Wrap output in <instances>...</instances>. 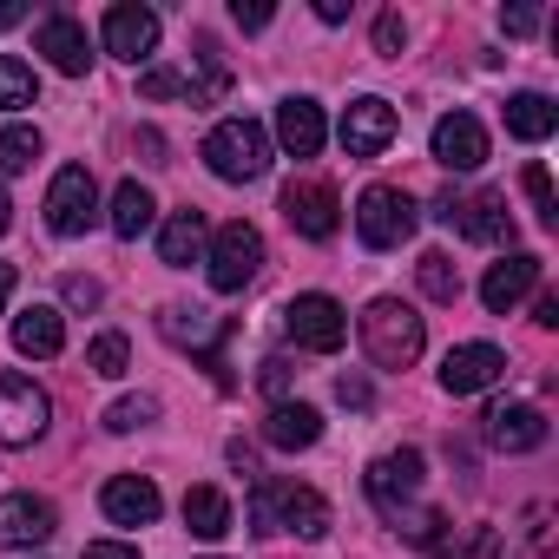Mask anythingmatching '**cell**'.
Returning a JSON list of instances; mask_svg holds the SVG:
<instances>
[{
    "label": "cell",
    "mask_w": 559,
    "mask_h": 559,
    "mask_svg": "<svg viewBox=\"0 0 559 559\" xmlns=\"http://www.w3.org/2000/svg\"><path fill=\"white\" fill-rule=\"evenodd\" d=\"M250 526L257 533H304V539H323L330 533V500L317 487H297V480H257L250 500H243Z\"/></svg>",
    "instance_id": "1"
},
{
    "label": "cell",
    "mask_w": 559,
    "mask_h": 559,
    "mask_svg": "<svg viewBox=\"0 0 559 559\" xmlns=\"http://www.w3.org/2000/svg\"><path fill=\"white\" fill-rule=\"evenodd\" d=\"M362 349L376 369H415V356L428 349V323L415 317V304L402 297H376L362 310Z\"/></svg>",
    "instance_id": "2"
},
{
    "label": "cell",
    "mask_w": 559,
    "mask_h": 559,
    "mask_svg": "<svg viewBox=\"0 0 559 559\" xmlns=\"http://www.w3.org/2000/svg\"><path fill=\"white\" fill-rule=\"evenodd\" d=\"M257 270H263V230H257V224L230 217V224H217V230L204 237V276H211V290H217V297L250 290V284H257Z\"/></svg>",
    "instance_id": "3"
},
{
    "label": "cell",
    "mask_w": 559,
    "mask_h": 559,
    "mask_svg": "<svg viewBox=\"0 0 559 559\" xmlns=\"http://www.w3.org/2000/svg\"><path fill=\"white\" fill-rule=\"evenodd\" d=\"M204 165H211V178H224V185H250V178L270 171V132H263L257 119H217V126L204 132Z\"/></svg>",
    "instance_id": "4"
},
{
    "label": "cell",
    "mask_w": 559,
    "mask_h": 559,
    "mask_svg": "<svg viewBox=\"0 0 559 559\" xmlns=\"http://www.w3.org/2000/svg\"><path fill=\"white\" fill-rule=\"evenodd\" d=\"M415 224H421V211H415V198L402 185H369L356 198V237L369 250H402L415 237Z\"/></svg>",
    "instance_id": "5"
},
{
    "label": "cell",
    "mask_w": 559,
    "mask_h": 559,
    "mask_svg": "<svg viewBox=\"0 0 559 559\" xmlns=\"http://www.w3.org/2000/svg\"><path fill=\"white\" fill-rule=\"evenodd\" d=\"M53 421V395L34 376H0V448H34Z\"/></svg>",
    "instance_id": "6"
},
{
    "label": "cell",
    "mask_w": 559,
    "mask_h": 559,
    "mask_svg": "<svg viewBox=\"0 0 559 559\" xmlns=\"http://www.w3.org/2000/svg\"><path fill=\"white\" fill-rule=\"evenodd\" d=\"M99 224V185L86 165H60L47 185V230L53 237H86Z\"/></svg>",
    "instance_id": "7"
},
{
    "label": "cell",
    "mask_w": 559,
    "mask_h": 559,
    "mask_svg": "<svg viewBox=\"0 0 559 559\" xmlns=\"http://www.w3.org/2000/svg\"><path fill=\"white\" fill-rule=\"evenodd\" d=\"M284 330H290L297 349H310V356H336V349L349 343V310H343L336 297L310 290V297H297V304L284 310Z\"/></svg>",
    "instance_id": "8"
},
{
    "label": "cell",
    "mask_w": 559,
    "mask_h": 559,
    "mask_svg": "<svg viewBox=\"0 0 559 559\" xmlns=\"http://www.w3.org/2000/svg\"><path fill=\"white\" fill-rule=\"evenodd\" d=\"M435 217L454 224L461 237L474 243H513V211H507V191H474V198H435Z\"/></svg>",
    "instance_id": "9"
},
{
    "label": "cell",
    "mask_w": 559,
    "mask_h": 559,
    "mask_svg": "<svg viewBox=\"0 0 559 559\" xmlns=\"http://www.w3.org/2000/svg\"><path fill=\"white\" fill-rule=\"evenodd\" d=\"M395 132H402V119H395V106L376 99V93L349 99V112H343V126H336V139H343L349 158H382V152L395 145Z\"/></svg>",
    "instance_id": "10"
},
{
    "label": "cell",
    "mask_w": 559,
    "mask_h": 559,
    "mask_svg": "<svg viewBox=\"0 0 559 559\" xmlns=\"http://www.w3.org/2000/svg\"><path fill=\"white\" fill-rule=\"evenodd\" d=\"M284 217L297 224V237L330 243V237H336V224H343V198H336V185H330V178H297V185L284 191Z\"/></svg>",
    "instance_id": "11"
},
{
    "label": "cell",
    "mask_w": 559,
    "mask_h": 559,
    "mask_svg": "<svg viewBox=\"0 0 559 559\" xmlns=\"http://www.w3.org/2000/svg\"><path fill=\"white\" fill-rule=\"evenodd\" d=\"M60 533V513L53 500L40 493H0V546H14V552H34Z\"/></svg>",
    "instance_id": "12"
},
{
    "label": "cell",
    "mask_w": 559,
    "mask_h": 559,
    "mask_svg": "<svg viewBox=\"0 0 559 559\" xmlns=\"http://www.w3.org/2000/svg\"><path fill=\"white\" fill-rule=\"evenodd\" d=\"M428 152H435L441 171H480L487 165V126L474 112H448V119H435Z\"/></svg>",
    "instance_id": "13"
},
{
    "label": "cell",
    "mask_w": 559,
    "mask_h": 559,
    "mask_svg": "<svg viewBox=\"0 0 559 559\" xmlns=\"http://www.w3.org/2000/svg\"><path fill=\"white\" fill-rule=\"evenodd\" d=\"M99 40H106L112 60H132V67H139V60L158 53V14H152V8H132V0H119V8H106Z\"/></svg>",
    "instance_id": "14"
},
{
    "label": "cell",
    "mask_w": 559,
    "mask_h": 559,
    "mask_svg": "<svg viewBox=\"0 0 559 559\" xmlns=\"http://www.w3.org/2000/svg\"><path fill=\"white\" fill-rule=\"evenodd\" d=\"M158 336H165L171 349L198 356V362H217V349H224V323H217L211 310H191V304H165V310H158Z\"/></svg>",
    "instance_id": "15"
},
{
    "label": "cell",
    "mask_w": 559,
    "mask_h": 559,
    "mask_svg": "<svg viewBox=\"0 0 559 559\" xmlns=\"http://www.w3.org/2000/svg\"><path fill=\"white\" fill-rule=\"evenodd\" d=\"M421 493V454L415 448H395V454H382V461H369V500L389 513V520H402V507Z\"/></svg>",
    "instance_id": "16"
},
{
    "label": "cell",
    "mask_w": 559,
    "mask_h": 559,
    "mask_svg": "<svg viewBox=\"0 0 559 559\" xmlns=\"http://www.w3.org/2000/svg\"><path fill=\"white\" fill-rule=\"evenodd\" d=\"M533 284H539V257H533V250H507V257L487 263V276H480V304H487L493 317H507L513 304L533 297Z\"/></svg>",
    "instance_id": "17"
},
{
    "label": "cell",
    "mask_w": 559,
    "mask_h": 559,
    "mask_svg": "<svg viewBox=\"0 0 559 559\" xmlns=\"http://www.w3.org/2000/svg\"><path fill=\"white\" fill-rule=\"evenodd\" d=\"M507 376V356L493 349V343H461V349H448V362H441V389L448 395H480V389H493Z\"/></svg>",
    "instance_id": "18"
},
{
    "label": "cell",
    "mask_w": 559,
    "mask_h": 559,
    "mask_svg": "<svg viewBox=\"0 0 559 559\" xmlns=\"http://www.w3.org/2000/svg\"><path fill=\"white\" fill-rule=\"evenodd\" d=\"M323 139H330V126H323V106L310 93H290L284 106H276V145H284L290 158H317Z\"/></svg>",
    "instance_id": "19"
},
{
    "label": "cell",
    "mask_w": 559,
    "mask_h": 559,
    "mask_svg": "<svg viewBox=\"0 0 559 559\" xmlns=\"http://www.w3.org/2000/svg\"><path fill=\"white\" fill-rule=\"evenodd\" d=\"M34 47L47 53V67L53 73H67V80H80L86 67H93V40H86V27L73 21V14H47L40 21V34H34Z\"/></svg>",
    "instance_id": "20"
},
{
    "label": "cell",
    "mask_w": 559,
    "mask_h": 559,
    "mask_svg": "<svg viewBox=\"0 0 559 559\" xmlns=\"http://www.w3.org/2000/svg\"><path fill=\"white\" fill-rule=\"evenodd\" d=\"M487 441H493L500 454H533V448L546 441V415H539L533 402H493V408H487Z\"/></svg>",
    "instance_id": "21"
},
{
    "label": "cell",
    "mask_w": 559,
    "mask_h": 559,
    "mask_svg": "<svg viewBox=\"0 0 559 559\" xmlns=\"http://www.w3.org/2000/svg\"><path fill=\"white\" fill-rule=\"evenodd\" d=\"M99 507H106V520L112 526H152L158 520V487L145 480V474H112L106 480V493H99Z\"/></svg>",
    "instance_id": "22"
},
{
    "label": "cell",
    "mask_w": 559,
    "mask_h": 559,
    "mask_svg": "<svg viewBox=\"0 0 559 559\" xmlns=\"http://www.w3.org/2000/svg\"><path fill=\"white\" fill-rule=\"evenodd\" d=\"M263 441H270V448H284V454L317 448V441H323V415H317L310 402H276V408L263 415Z\"/></svg>",
    "instance_id": "23"
},
{
    "label": "cell",
    "mask_w": 559,
    "mask_h": 559,
    "mask_svg": "<svg viewBox=\"0 0 559 559\" xmlns=\"http://www.w3.org/2000/svg\"><path fill=\"white\" fill-rule=\"evenodd\" d=\"M60 349H67V323H60V310H53V304H27V310L14 317V356L47 362V356H60Z\"/></svg>",
    "instance_id": "24"
},
{
    "label": "cell",
    "mask_w": 559,
    "mask_h": 559,
    "mask_svg": "<svg viewBox=\"0 0 559 559\" xmlns=\"http://www.w3.org/2000/svg\"><path fill=\"white\" fill-rule=\"evenodd\" d=\"M106 224H112V237H126V243H139L152 224H158V204H152V191L139 185V178H126L119 191H112V211H106Z\"/></svg>",
    "instance_id": "25"
},
{
    "label": "cell",
    "mask_w": 559,
    "mask_h": 559,
    "mask_svg": "<svg viewBox=\"0 0 559 559\" xmlns=\"http://www.w3.org/2000/svg\"><path fill=\"white\" fill-rule=\"evenodd\" d=\"M158 257H165L171 270L204 263V217H198V211H171V217L158 224Z\"/></svg>",
    "instance_id": "26"
},
{
    "label": "cell",
    "mask_w": 559,
    "mask_h": 559,
    "mask_svg": "<svg viewBox=\"0 0 559 559\" xmlns=\"http://www.w3.org/2000/svg\"><path fill=\"white\" fill-rule=\"evenodd\" d=\"M552 126H559V106H552L546 93H513V99H507V132H513L520 145L552 139Z\"/></svg>",
    "instance_id": "27"
},
{
    "label": "cell",
    "mask_w": 559,
    "mask_h": 559,
    "mask_svg": "<svg viewBox=\"0 0 559 559\" xmlns=\"http://www.w3.org/2000/svg\"><path fill=\"white\" fill-rule=\"evenodd\" d=\"M185 526H191L198 539H224V533L237 526V513H230V500H224L217 487H191V493H185Z\"/></svg>",
    "instance_id": "28"
},
{
    "label": "cell",
    "mask_w": 559,
    "mask_h": 559,
    "mask_svg": "<svg viewBox=\"0 0 559 559\" xmlns=\"http://www.w3.org/2000/svg\"><path fill=\"white\" fill-rule=\"evenodd\" d=\"M34 99H40L34 67H27V60H14V53H0V112H27Z\"/></svg>",
    "instance_id": "29"
},
{
    "label": "cell",
    "mask_w": 559,
    "mask_h": 559,
    "mask_svg": "<svg viewBox=\"0 0 559 559\" xmlns=\"http://www.w3.org/2000/svg\"><path fill=\"white\" fill-rule=\"evenodd\" d=\"M415 276H421V297H435V304H454V297H461V270H454L448 250H428V257L415 263Z\"/></svg>",
    "instance_id": "30"
},
{
    "label": "cell",
    "mask_w": 559,
    "mask_h": 559,
    "mask_svg": "<svg viewBox=\"0 0 559 559\" xmlns=\"http://www.w3.org/2000/svg\"><path fill=\"white\" fill-rule=\"evenodd\" d=\"M86 369H93V376H106V382H119V376L132 369V343H126L119 330L93 336V343H86Z\"/></svg>",
    "instance_id": "31"
},
{
    "label": "cell",
    "mask_w": 559,
    "mask_h": 559,
    "mask_svg": "<svg viewBox=\"0 0 559 559\" xmlns=\"http://www.w3.org/2000/svg\"><path fill=\"white\" fill-rule=\"evenodd\" d=\"M34 158H40V132H34V126H0V171L14 178V171H27Z\"/></svg>",
    "instance_id": "32"
},
{
    "label": "cell",
    "mask_w": 559,
    "mask_h": 559,
    "mask_svg": "<svg viewBox=\"0 0 559 559\" xmlns=\"http://www.w3.org/2000/svg\"><path fill=\"white\" fill-rule=\"evenodd\" d=\"M145 421H158V395H119V402L106 408V435H132V428H145Z\"/></svg>",
    "instance_id": "33"
},
{
    "label": "cell",
    "mask_w": 559,
    "mask_h": 559,
    "mask_svg": "<svg viewBox=\"0 0 559 559\" xmlns=\"http://www.w3.org/2000/svg\"><path fill=\"white\" fill-rule=\"evenodd\" d=\"M526 198H533V217L539 224H559V198H552V178H546V165H526Z\"/></svg>",
    "instance_id": "34"
},
{
    "label": "cell",
    "mask_w": 559,
    "mask_h": 559,
    "mask_svg": "<svg viewBox=\"0 0 559 559\" xmlns=\"http://www.w3.org/2000/svg\"><path fill=\"white\" fill-rule=\"evenodd\" d=\"M257 382H263V395H270V402H290V382H297V369H290V356H270Z\"/></svg>",
    "instance_id": "35"
},
{
    "label": "cell",
    "mask_w": 559,
    "mask_h": 559,
    "mask_svg": "<svg viewBox=\"0 0 559 559\" xmlns=\"http://www.w3.org/2000/svg\"><path fill=\"white\" fill-rule=\"evenodd\" d=\"M145 99H178V93H191V73H171V67H152L145 80Z\"/></svg>",
    "instance_id": "36"
},
{
    "label": "cell",
    "mask_w": 559,
    "mask_h": 559,
    "mask_svg": "<svg viewBox=\"0 0 559 559\" xmlns=\"http://www.w3.org/2000/svg\"><path fill=\"white\" fill-rule=\"evenodd\" d=\"M270 14H276V8H263V0H250V8H243V0H230V21H237L243 34H263V27H270Z\"/></svg>",
    "instance_id": "37"
},
{
    "label": "cell",
    "mask_w": 559,
    "mask_h": 559,
    "mask_svg": "<svg viewBox=\"0 0 559 559\" xmlns=\"http://www.w3.org/2000/svg\"><path fill=\"white\" fill-rule=\"evenodd\" d=\"M99 297H106V290L93 284V276H67V304H73V310H99Z\"/></svg>",
    "instance_id": "38"
},
{
    "label": "cell",
    "mask_w": 559,
    "mask_h": 559,
    "mask_svg": "<svg viewBox=\"0 0 559 559\" xmlns=\"http://www.w3.org/2000/svg\"><path fill=\"white\" fill-rule=\"evenodd\" d=\"M402 40H408L402 14H382V21H376V47H382V53H402Z\"/></svg>",
    "instance_id": "39"
},
{
    "label": "cell",
    "mask_w": 559,
    "mask_h": 559,
    "mask_svg": "<svg viewBox=\"0 0 559 559\" xmlns=\"http://www.w3.org/2000/svg\"><path fill=\"white\" fill-rule=\"evenodd\" d=\"M533 27H539V14H533V8H507V14H500V34H513V40H520V34H533Z\"/></svg>",
    "instance_id": "40"
},
{
    "label": "cell",
    "mask_w": 559,
    "mask_h": 559,
    "mask_svg": "<svg viewBox=\"0 0 559 559\" xmlns=\"http://www.w3.org/2000/svg\"><path fill=\"white\" fill-rule=\"evenodd\" d=\"M86 559H139V546H126V539H93Z\"/></svg>",
    "instance_id": "41"
},
{
    "label": "cell",
    "mask_w": 559,
    "mask_h": 559,
    "mask_svg": "<svg viewBox=\"0 0 559 559\" xmlns=\"http://www.w3.org/2000/svg\"><path fill=\"white\" fill-rule=\"evenodd\" d=\"M336 395H343L349 408H369V382H362V376H343V382H336Z\"/></svg>",
    "instance_id": "42"
},
{
    "label": "cell",
    "mask_w": 559,
    "mask_h": 559,
    "mask_svg": "<svg viewBox=\"0 0 559 559\" xmlns=\"http://www.w3.org/2000/svg\"><path fill=\"white\" fill-rule=\"evenodd\" d=\"M533 323H539V330H559V297H539V304H533Z\"/></svg>",
    "instance_id": "43"
},
{
    "label": "cell",
    "mask_w": 559,
    "mask_h": 559,
    "mask_svg": "<svg viewBox=\"0 0 559 559\" xmlns=\"http://www.w3.org/2000/svg\"><path fill=\"white\" fill-rule=\"evenodd\" d=\"M317 21H330V27L349 21V0H317Z\"/></svg>",
    "instance_id": "44"
},
{
    "label": "cell",
    "mask_w": 559,
    "mask_h": 559,
    "mask_svg": "<svg viewBox=\"0 0 559 559\" xmlns=\"http://www.w3.org/2000/svg\"><path fill=\"white\" fill-rule=\"evenodd\" d=\"M27 21V8H21V0H0V34H8V27H21Z\"/></svg>",
    "instance_id": "45"
},
{
    "label": "cell",
    "mask_w": 559,
    "mask_h": 559,
    "mask_svg": "<svg viewBox=\"0 0 559 559\" xmlns=\"http://www.w3.org/2000/svg\"><path fill=\"white\" fill-rule=\"evenodd\" d=\"M14 304V263H0V310Z\"/></svg>",
    "instance_id": "46"
},
{
    "label": "cell",
    "mask_w": 559,
    "mask_h": 559,
    "mask_svg": "<svg viewBox=\"0 0 559 559\" xmlns=\"http://www.w3.org/2000/svg\"><path fill=\"white\" fill-rule=\"evenodd\" d=\"M14 224V204H8V191H0V230H8Z\"/></svg>",
    "instance_id": "47"
}]
</instances>
